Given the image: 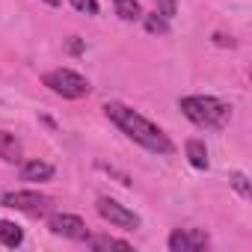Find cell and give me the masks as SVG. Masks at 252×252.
Masks as SVG:
<instances>
[{"mask_svg":"<svg viewBox=\"0 0 252 252\" xmlns=\"http://www.w3.org/2000/svg\"><path fill=\"white\" fill-rule=\"evenodd\" d=\"M158 12H160L163 18H175V12H178V0H158Z\"/></svg>","mask_w":252,"mask_h":252,"instance_id":"cell-17","label":"cell"},{"mask_svg":"<svg viewBox=\"0 0 252 252\" xmlns=\"http://www.w3.org/2000/svg\"><path fill=\"white\" fill-rule=\"evenodd\" d=\"M68 51H71V54H80V51H83V45L77 42V36H71V42H68Z\"/></svg>","mask_w":252,"mask_h":252,"instance_id":"cell-19","label":"cell"},{"mask_svg":"<svg viewBox=\"0 0 252 252\" xmlns=\"http://www.w3.org/2000/svg\"><path fill=\"white\" fill-rule=\"evenodd\" d=\"M116 3V15L122 21H140L143 18V6H140V0H113Z\"/></svg>","mask_w":252,"mask_h":252,"instance_id":"cell-13","label":"cell"},{"mask_svg":"<svg viewBox=\"0 0 252 252\" xmlns=\"http://www.w3.org/2000/svg\"><path fill=\"white\" fill-rule=\"evenodd\" d=\"M86 246L89 249H95V252H101V249H125V252H128L131 249V243L128 240H119V237H107V234H89L86 237Z\"/></svg>","mask_w":252,"mask_h":252,"instance_id":"cell-12","label":"cell"},{"mask_svg":"<svg viewBox=\"0 0 252 252\" xmlns=\"http://www.w3.org/2000/svg\"><path fill=\"white\" fill-rule=\"evenodd\" d=\"M104 113H107V119L116 125V128L131 143H137L140 149H146L152 155H172L175 152V143L169 140V134L163 128H158L152 119H146L140 110L122 104V101H107Z\"/></svg>","mask_w":252,"mask_h":252,"instance_id":"cell-1","label":"cell"},{"mask_svg":"<svg viewBox=\"0 0 252 252\" xmlns=\"http://www.w3.org/2000/svg\"><path fill=\"white\" fill-rule=\"evenodd\" d=\"M48 6H63V0H45Z\"/></svg>","mask_w":252,"mask_h":252,"instance_id":"cell-20","label":"cell"},{"mask_svg":"<svg viewBox=\"0 0 252 252\" xmlns=\"http://www.w3.org/2000/svg\"><path fill=\"white\" fill-rule=\"evenodd\" d=\"M95 208H98L101 220H107V222H110V225H116V228L137 231V228L143 225L140 214H134L128 205H122V202H116V199H110V196H101V199L95 202Z\"/></svg>","mask_w":252,"mask_h":252,"instance_id":"cell-5","label":"cell"},{"mask_svg":"<svg viewBox=\"0 0 252 252\" xmlns=\"http://www.w3.org/2000/svg\"><path fill=\"white\" fill-rule=\"evenodd\" d=\"M184 155H187V160H190L193 169H208V166H211V160H208V149H205V143L196 140V137L184 143Z\"/></svg>","mask_w":252,"mask_h":252,"instance_id":"cell-11","label":"cell"},{"mask_svg":"<svg viewBox=\"0 0 252 252\" xmlns=\"http://www.w3.org/2000/svg\"><path fill=\"white\" fill-rule=\"evenodd\" d=\"M208 243H211V237L202 228H175L166 240L169 252H202V249H208Z\"/></svg>","mask_w":252,"mask_h":252,"instance_id":"cell-7","label":"cell"},{"mask_svg":"<svg viewBox=\"0 0 252 252\" xmlns=\"http://www.w3.org/2000/svg\"><path fill=\"white\" fill-rule=\"evenodd\" d=\"M48 228H51V234L65 237V240H86L89 237V225L77 214H51Z\"/></svg>","mask_w":252,"mask_h":252,"instance_id":"cell-6","label":"cell"},{"mask_svg":"<svg viewBox=\"0 0 252 252\" xmlns=\"http://www.w3.org/2000/svg\"><path fill=\"white\" fill-rule=\"evenodd\" d=\"M21 158H24V149H21L18 137L9 134V131H0V160H6V163H21Z\"/></svg>","mask_w":252,"mask_h":252,"instance_id":"cell-9","label":"cell"},{"mask_svg":"<svg viewBox=\"0 0 252 252\" xmlns=\"http://www.w3.org/2000/svg\"><path fill=\"white\" fill-rule=\"evenodd\" d=\"M143 24H146V30L152 33V36H166L169 33V18H163L160 12H143V18H140Z\"/></svg>","mask_w":252,"mask_h":252,"instance_id":"cell-14","label":"cell"},{"mask_svg":"<svg viewBox=\"0 0 252 252\" xmlns=\"http://www.w3.org/2000/svg\"><path fill=\"white\" fill-rule=\"evenodd\" d=\"M178 110L187 122L205 131H222L231 122V104L217 95H184L178 98Z\"/></svg>","mask_w":252,"mask_h":252,"instance_id":"cell-2","label":"cell"},{"mask_svg":"<svg viewBox=\"0 0 252 252\" xmlns=\"http://www.w3.org/2000/svg\"><path fill=\"white\" fill-rule=\"evenodd\" d=\"M0 208H9V211H21L27 217H45L54 208V199L39 193V190H6L0 196Z\"/></svg>","mask_w":252,"mask_h":252,"instance_id":"cell-4","label":"cell"},{"mask_svg":"<svg viewBox=\"0 0 252 252\" xmlns=\"http://www.w3.org/2000/svg\"><path fill=\"white\" fill-rule=\"evenodd\" d=\"M42 83L54 95H60L65 101H80V98H86L92 92V83L80 71H74V68H51V71H45Z\"/></svg>","mask_w":252,"mask_h":252,"instance_id":"cell-3","label":"cell"},{"mask_svg":"<svg viewBox=\"0 0 252 252\" xmlns=\"http://www.w3.org/2000/svg\"><path fill=\"white\" fill-rule=\"evenodd\" d=\"M68 3H71L77 12H83V15H98V12H101L98 0H68Z\"/></svg>","mask_w":252,"mask_h":252,"instance_id":"cell-16","label":"cell"},{"mask_svg":"<svg viewBox=\"0 0 252 252\" xmlns=\"http://www.w3.org/2000/svg\"><path fill=\"white\" fill-rule=\"evenodd\" d=\"M0 243L6 249H18L24 243V228L15 220H0Z\"/></svg>","mask_w":252,"mask_h":252,"instance_id":"cell-10","label":"cell"},{"mask_svg":"<svg viewBox=\"0 0 252 252\" xmlns=\"http://www.w3.org/2000/svg\"><path fill=\"white\" fill-rule=\"evenodd\" d=\"M214 42H217V45H222V48H225V45H228V48H234V39H231V36L225 39V36H220V33H217V36H214Z\"/></svg>","mask_w":252,"mask_h":252,"instance_id":"cell-18","label":"cell"},{"mask_svg":"<svg viewBox=\"0 0 252 252\" xmlns=\"http://www.w3.org/2000/svg\"><path fill=\"white\" fill-rule=\"evenodd\" d=\"M228 184H231V187H234V190H237V193H240L243 199H249V196H252V187H249V178H246L243 172H231V175H228Z\"/></svg>","mask_w":252,"mask_h":252,"instance_id":"cell-15","label":"cell"},{"mask_svg":"<svg viewBox=\"0 0 252 252\" xmlns=\"http://www.w3.org/2000/svg\"><path fill=\"white\" fill-rule=\"evenodd\" d=\"M54 178V166L48 160H24L21 163V181H30V184H42V181H51Z\"/></svg>","mask_w":252,"mask_h":252,"instance_id":"cell-8","label":"cell"}]
</instances>
